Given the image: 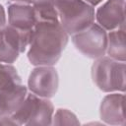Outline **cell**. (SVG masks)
<instances>
[{
  "label": "cell",
  "instance_id": "cell-1",
  "mask_svg": "<svg viewBox=\"0 0 126 126\" xmlns=\"http://www.w3.org/2000/svg\"><path fill=\"white\" fill-rule=\"evenodd\" d=\"M69 34L57 22H36L31 34L28 59L33 66H54L60 59Z\"/></svg>",
  "mask_w": 126,
  "mask_h": 126
},
{
  "label": "cell",
  "instance_id": "cell-2",
  "mask_svg": "<svg viewBox=\"0 0 126 126\" xmlns=\"http://www.w3.org/2000/svg\"><path fill=\"white\" fill-rule=\"evenodd\" d=\"M125 71V62L104 55L94 59L92 65V79L94 85L104 93H124L126 87Z\"/></svg>",
  "mask_w": 126,
  "mask_h": 126
},
{
  "label": "cell",
  "instance_id": "cell-3",
  "mask_svg": "<svg viewBox=\"0 0 126 126\" xmlns=\"http://www.w3.org/2000/svg\"><path fill=\"white\" fill-rule=\"evenodd\" d=\"M58 21L69 35L94 23V8L85 0H57Z\"/></svg>",
  "mask_w": 126,
  "mask_h": 126
},
{
  "label": "cell",
  "instance_id": "cell-4",
  "mask_svg": "<svg viewBox=\"0 0 126 126\" xmlns=\"http://www.w3.org/2000/svg\"><path fill=\"white\" fill-rule=\"evenodd\" d=\"M54 106L49 98L28 93L20 107L11 116L17 125H52Z\"/></svg>",
  "mask_w": 126,
  "mask_h": 126
},
{
  "label": "cell",
  "instance_id": "cell-5",
  "mask_svg": "<svg viewBox=\"0 0 126 126\" xmlns=\"http://www.w3.org/2000/svg\"><path fill=\"white\" fill-rule=\"evenodd\" d=\"M71 39L76 49L89 58L96 59L106 53L107 32L96 23L72 34Z\"/></svg>",
  "mask_w": 126,
  "mask_h": 126
},
{
  "label": "cell",
  "instance_id": "cell-6",
  "mask_svg": "<svg viewBox=\"0 0 126 126\" xmlns=\"http://www.w3.org/2000/svg\"><path fill=\"white\" fill-rule=\"evenodd\" d=\"M32 31H21L10 25L0 29V62L13 64L29 46Z\"/></svg>",
  "mask_w": 126,
  "mask_h": 126
},
{
  "label": "cell",
  "instance_id": "cell-7",
  "mask_svg": "<svg viewBox=\"0 0 126 126\" xmlns=\"http://www.w3.org/2000/svg\"><path fill=\"white\" fill-rule=\"evenodd\" d=\"M59 76L53 66H35L28 79V90L45 98H51L57 93Z\"/></svg>",
  "mask_w": 126,
  "mask_h": 126
},
{
  "label": "cell",
  "instance_id": "cell-8",
  "mask_svg": "<svg viewBox=\"0 0 126 126\" xmlns=\"http://www.w3.org/2000/svg\"><path fill=\"white\" fill-rule=\"evenodd\" d=\"M94 19L106 32L125 26V0H106L94 12Z\"/></svg>",
  "mask_w": 126,
  "mask_h": 126
},
{
  "label": "cell",
  "instance_id": "cell-9",
  "mask_svg": "<svg viewBox=\"0 0 126 126\" xmlns=\"http://www.w3.org/2000/svg\"><path fill=\"white\" fill-rule=\"evenodd\" d=\"M124 102L125 95L124 93L114 92L108 93L106 94L99 106V116L100 119L109 125H121L126 124L125 114H124Z\"/></svg>",
  "mask_w": 126,
  "mask_h": 126
},
{
  "label": "cell",
  "instance_id": "cell-10",
  "mask_svg": "<svg viewBox=\"0 0 126 126\" xmlns=\"http://www.w3.org/2000/svg\"><path fill=\"white\" fill-rule=\"evenodd\" d=\"M36 24L32 5L11 3L8 5V25L21 31H32Z\"/></svg>",
  "mask_w": 126,
  "mask_h": 126
},
{
  "label": "cell",
  "instance_id": "cell-11",
  "mask_svg": "<svg viewBox=\"0 0 126 126\" xmlns=\"http://www.w3.org/2000/svg\"><path fill=\"white\" fill-rule=\"evenodd\" d=\"M28 94V88L18 84L0 90V117L12 115L20 107Z\"/></svg>",
  "mask_w": 126,
  "mask_h": 126
},
{
  "label": "cell",
  "instance_id": "cell-12",
  "mask_svg": "<svg viewBox=\"0 0 126 126\" xmlns=\"http://www.w3.org/2000/svg\"><path fill=\"white\" fill-rule=\"evenodd\" d=\"M125 26L107 32L106 53L108 57L125 62L126 60V41H125Z\"/></svg>",
  "mask_w": 126,
  "mask_h": 126
},
{
  "label": "cell",
  "instance_id": "cell-13",
  "mask_svg": "<svg viewBox=\"0 0 126 126\" xmlns=\"http://www.w3.org/2000/svg\"><path fill=\"white\" fill-rule=\"evenodd\" d=\"M57 0H35L32 6L34 10L36 22H57Z\"/></svg>",
  "mask_w": 126,
  "mask_h": 126
},
{
  "label": "cell",
  "instance_id": "cell-14",
  "mask_svg": "<svg viewBox=\"0 0 126 126\" xmlns=\"http://www.w3.org/2000/svg\"><path fill=\"white\" fill-rule=\"evenodd\" d=\"M21 84V77L17 69L8 63L0 62V90Z\"/></svg>",
  "mask_w": 126,
  "mask_h": 126
},
{
  "label": "cell",
  "instance_id": "cell-15",
  "mask_svg": "<svg viewBox=\"0 0 126 126\" xmlns=\"http://www.w3.org/2000/svg\"><path fill=\"white\" fill-rule=\"evenodd\" d=\"M80 121L76 114L69 109L59 108L52 117V125H79Z\"/></svg>",
  "mask_w": 126,
  "mask_h": 126
},
{
  "label": "cell",
  "instance_id": "cell-16",
  "mask_svg": "<svg viewBox=\"0 0 126 126\" xmlns=\"http://www.w3.org/2000/svg\"><path fill=\"white\" fill-rule=\"evenodd\" d=\"M0 125H17V123L12 118V116L6 115L0 117Z\"/></svg>",
  "mask_w": 126,
  "mask_h": 126
},
{
  "label": "cell",
  "instance_id": "cell-17",
  "mask_svg": "<svg viewBox=\"0 0 126 126\" xmlns=\"http://www.w3.org/2000/svg\"><path fill=\"white\" fill-rule=\"evenodd\" d=\"M7 25V19H6V13L4 7L0 4V29L4 28Z\"/></svg>",
  "mask_w": 126,
  "mask_h": 126
},
{
  "label": "cell",
  "instance_id": "cell-18",
  "mask_svg": "<svg viewBox=\"0 0 126 126\" xmlns=\"http://www.w3.org/2000/svg\"><path fill=\"white\" fill-rule=\"evenodd\" d=\"M12 3H21V4H29L32 5L35 0H10Z\"/></svg>",
  "mask_w": 126,
  "mask_h": 126
},
{
  "label": "cell",
  "instance_id": "cell-19",
  "mask_svg": "<svg viewBox=\"0 0 126 126\" xmlns=\"http://www.w3.org/2000/svg\"><path fill=\"white\" fill-rule=\"evenodd\" d=\"M87 3H89L90 5H92L93 7H94V6H96V5H98L99 3H101L103 0H85Z\"/></svg>",
  "mask_w": 126,
  "mask_h": 126
}]
</instances>
